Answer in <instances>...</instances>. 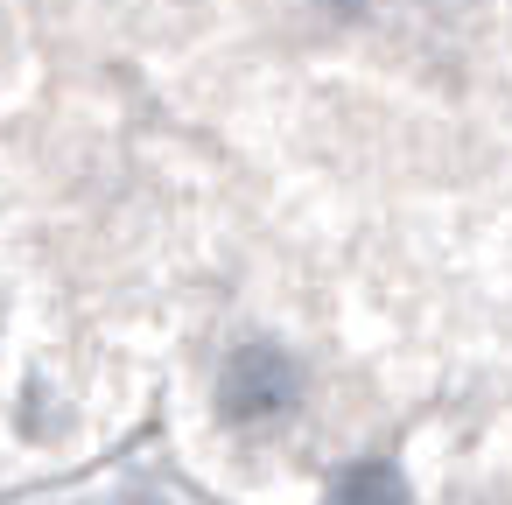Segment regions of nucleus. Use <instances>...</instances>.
<instances>
[{"label":"nucleus","instance_id":"nucleus-1","mask_svg":"<svg viewBox=\"0 0 512 505\" xmlns=\"http://www.w3.org/2000/svg\"><path fill=\"white\" fill-rule=\"evenodd\" d=\"M295 400V365L281 358V351H239L232 358V372H225V407L232 414H274V407H288Z\"/></svg>","mask_w":512,"mask_h":505},{"label":"nucleus","instance_id":"nucleus-2","mask_svg":"<svg viewBox=\"0 0 512 505\" xmlns=\"http://www.w3.org/2000/svg\"><path fill=\"white\" fill-rule=\"evenodd\" d=\"M337 505H407V491H400V477H393L386 463H358V470L337 484Z\"/></svg>","mask_w":512,"mask_h":505}]
</instances>
